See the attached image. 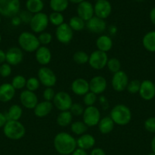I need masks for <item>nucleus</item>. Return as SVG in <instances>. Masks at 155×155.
I'll return each mask as SVG.
<instances>
[{
	"label": "nucleus",
	"mask_w": 155,
	"mask_h": 155,
	"mask_svg": "<svg viewBox=\"0 0 155 155\" xmlns=\"http://www.w3.org/2000/svg\"><path fill=\"white\" fill-rule=\"evenodd\" d=\"M53 145L59 154L69 155L77 148V140L69 133L62 132L55 136Z\"/></svg>",
	"instance_id": "nucleus-1"
},
{
	"label": "nucleus",
	"mask_w": 155,
	"mask_h": 155,
	"mask_svg": "<svg viewBox=\"0 0 155 155\" xmlns=\"http://www.w3.org/2000/svg\"><path fill=\"white\" fill-rule=\"evenodd\" d=\"M111 119L114 124L119 126L127 125L132 120V111L125 104H117L112 108L110 111Z\"/></svg>",
	"instance_id": "nucleus-2"
},
{
	"label": "nucleus",
	"mask_w": 155,
	"mask_h": 155,
	"mask_svg": "<svg viewBox=\"0 0 155 155\" xmlns=\"http://www.w3.org/2000/svg\"><path fill=\"white\" fill-rule=\"evenodd\" d=\"M3 133L11 140H19L24 136L26 130L20 121L8 120L3 127Z\"/></svg>",
	"instance_id": "nucleus-3"
},
{
	"label": "nucleus",
	"mask_w": 155,
	"mask_h": 155,
	"mask_svg": "<svg viewBox=\"0 0 155 155\" xmlns=\"http://www.w3.org/2000/svg\"><path fill=\"white\" fill-rule=\"evenodd\" d=\"M18 44L22 50L27 52L36 51L40 46L38 37L30 32H23L18 36Z\"/></svg>",
	"instance_id": "nucleus-4"
},
{
	"label": "nucleus",
	"mask_w": 155,
	"mask_h": 155,
	"mask_svg": "<svg viewBox=\"0 0 155 155\" xmlns=\"http://www.w3.org/2000/svg\"><path fill=\"white\" fill-rule=\"evenodd\" d=\"M20 0H0V15L14 18L19 12Z\"/></svg>",
	"instance_id": "nucleus-5"
},
{
	"label": "nucleus",
	"mask_w": 155,
	"mask_h": 155,
	"mask_svg": "<svg viewBox=\"0 0 155 155\" xmlns=\"http://www.w3.org/2000/svg\"><path fill=\"white\" fill-rule=\"evenodd\" d=\"M49 22V17L45 13L40 12L35 14L30 22V29L34 33H41L47 28Z\"/></svg>",
	"instance_id": "nucleus-6"
},
{
	"label": "nucleus",
	"mask_w": 155,
	"mask_h": 155,
	"mask_svg": "<svg viewBox=\"0 0 155 155\" xmlns=\"http://www.w3.org/2000/svg\"><path fill=\"white\" fill-rule=\"evenodd\" d=\"M53 101L55 107L60 111L69 110L73 104L71 95L63 91L56 93Z\"/></svg>",
	"instance_id": "nucleus-7"
},
{
	"label": "nucleus",
	"mask_w": 155,
	"mask_h": 155,
	"mask_svg": "<svg viewBox=\"0 0 155 155\" xmlns=\"http://www.w3.org/2000/svg\"><path fill=\"white\" fill-rule=\"evenodd\" d=\"M37 77L40 83L46 88L54 86L57 81L55 73L47 67H42L40 68L37 73Z\"/></svg>",
	"instance_id": "nucleus-8"
},
{
	"label": "nucleus",
	"mask_w": 155,
	"mask_h": 155,
	"mask_svg": "<svg viewBox=\"0 0 155 155\" xmlns=\"http://www.w3.org/2000/svg\"><path fill=\"white\" fill-rule=\"evenodd\" d=\"M108 60V55L106 52L96 50L90 54L88 63L93 69L101 70L106 66Z\"/></svg>",
	"instance_id": "nucleus-9"
},
{
	"label": "nucleus",
	"mask_w": 155,
	"mask_h": 155,
	"mask_svg": "<svg viewBox=\"0 0 155 155\" xmlns=\"http://www.w3.org/2000/svg\"><path fill=\"white\" fill-rule=\"evenodd\" d=\"M100 119V112L97 107L89 106L84 109L83 114V122L88 127L98 125Z\"/></svg>",
	"instance_id": "nucleus-10"
},
{
	"label": "nucleus",
	"mask_w": 155,
	"mask_h": 155,
	"mask_svg": "<svg viewBox=\"0 0 155 155\" xmlns=\"http://www.w3.org/2000/svg\"><path fill=\"white\" fill-rule=\"evenodd\" d=\"M111 84L114 90L116 92H123L126 90L129 84V77L126 73L123 71H119L113 74Z\"/></svg>",
	"instance_id": "nucleus-11"
},
{
	"label": "nucleus",
	"mask_w": 155,
	"mask_h": 155,
	"mask_svg": "<svg viewBox=\"0 0 155 155\" xmlns=\"http://www.w3.org/2000/svg\"><path fill=\"white\" fill-rule=\"evenodd\" d=\"M56 36L59 42L62 44H68L73 38V30L68 24L63 23L56 28Z\"/></svg>",
	"instance_id": "nucleus-12"
},
{
	"label": "nucleus",
	"mask_w": 155,
	"mask_h": 155,
	"mask_svg": "<svg viewBox=\"0 0 155 155\" xmlns=\"http://www.w3.org/2000/svg\"><path fill=\"white\" fill-rule=\"evenodd\" d=\"M94 9L95 16L104 20L110 15L112 6L108 0H99L96 2Z\"/></svg>",
	"instance_id": "nucleus-13"
},
{
	"label": "nucleus",
	"mask_w": 155,
	"mask_h": 155,
	"mask_svg": "<svg viewBox=\"0 0 155 155\" xmlns=\"http://www.w3.org/2000/svg\"><path fill=\"white\" fill-rule=\"evenodd\" d=\"M20 101L25 108L34 109L38 104V98L34 92L26 89L21 92L20 95Z\"/></svg>",
	"instance_id": "nucleus-14"
},
{
	"label": "nucleus",
	"mask_w": 155,
	"mask_h": 155,
	"mask_svg": "<svg viewBox=\"0 0 155 155\" xmlns=\"http://www.w3.org/2000/svg\"><path fill=\"white\" fill-rule=\"evenodd\" d=\"M6 61L11 66H16L22 62L24 58L22 49L18 47H12L5 52Z\"/></svg>",
	"instance_id": "nucleus-15"
},
{
	"label": "nucleus",
	"mask_w": 155,
	"mask_h": 155,
	"mask_svg": "<svg viewBox=\"0 0 155 155\" xmlns=\"http://www.w3.org/2000/svg\"><path fill=\"white\" fill-rule=\"evenodd\" d=\"M139 95L141 98L146 101L152 100L155 97L154 83L148 80H145L141 83Z\"/></svg>",
	"instance_id": "nucleus-16"
},
{
	"label": "nucleus",
	"mask_w": 155,
	"mask_h": 155,
	"mask_svg": "<svg viewBox=\"0 0 155 155\" xmlns=\"http://www.w3.org/2000/svg\"><path fill=\"white\" fill-rule=\"evenodd\" d=\"M78 16L81 18L83 21H88L94 17V6L91 2L84 1L78 4L77 8Z\"/></svg>",
	"instance_id": "nucleus-17"
},
{
	"label": "nucleus",
	"mask_w": 155,
	"mask_h": 155,
	"mask_svg": "<svg viewBox=\"0 0 155 155\" xmlns=\"http://www.w3.org/2000/svg\"><path fill=\"white\" fill-rule=\"evenodd\" d=\"M90 91L96 95H100L103 93L106 89L107 83L106 79L102 76L94 77L89 82Z\"/></svg>",
	"instance_id": "nucleus-18"
},
{
	"label": "nucleus",
	"mask_w": 155,
	"mask_h": 155,
	"mask_svg": "<svg viewBox=\"0 0 155 155\" xmlns=\"http://www.w3.org/2000/svg\"><path fill=\"white\" fill-rule=\"evenodd\" d=\"M85 25L90 32L94 33H101L106 29V24L104 20L96 16L87 21Z\"/></svg>",
	"instance_id": "nucleus-19"
},
{
	"label": "nucleus",
	"mask_w": 155,
	"mask_h": 155,
	"mask_svg": "<svg viewBox=\"0 0 155 155\" xmlns=\"http://www.w3.org/2000/svg\"><path fill=\"white\" fill-rule=\"evenodd\" d=\"M71 90L74 94L84 96L90 91L89 82L83 78H77L71 83Z\"/></svg>",
	"instance_id": "nucleus-20"
},
{
	"label": "nucleus",
	"mask_w": 155,
	"mask_h": 155,
	"mask_svg": "<svg viewBox=\"0 0 155 155\" xmlns=\"http://www.w3.org/2000/svg\"><path fill=\"white\" fill-rule=\"evenodd\" d=\"M15 89L11 83H5L0 86V101L9 102L15 95Z\"/></svg>",
	"instance_id": "nucleus-21"
},
{
	"label": "nucleus",
	"mask_w": 155,
	"mask_h": 155,
	"mask_svg": "<svg viewBox=\"0 0 155 155\" xmlns=\"http://www.w3.org/2000/svg\"><path fill=\"white\" fill-rule=\"evenodd\" d=\"M35 58L38 63L40 65H47L50 64L52 59V53L46 46H40L36 51Z\"/></svg>",
	"instance_id": "nucleus-22"
},
{
	"label": "nucleus",
	"mask_w": 155,
	"mask_h": 155,
	"mask_svg": "<svg viewBox=\"0 0 155 155\" xmlns=\"http://www.w3.org/2000/svg\"><path fill=\"white\" fill-rule=\"evenodd\" d=\"M53 104L51 101H43L41 102H38L35 108L33 109L35 116L37 117H46L53 110Z\"/></svg>",
	"instance_id": "nucleus-23"
},
{
	"label": "nucleus",
	"mask_w": 155,
	"mask_h": 155,
	"mask_svg": "<svg viewBox=\"0 0 155 155\" xmlns=\"http://www.w3.org/2000/svg\"><path fill=\"white\" fill-rule=\"evenodd\" d=\"M95 143V138L92 135L88 134V133L81 135L77 139V147H78V148H81V149L84 150V151L92 148Z\"/></svg>",
	"instance_id": "nucleus-24"
},
{
	"label": "nucleus",
	"mask_w": 155,
	"mask_h": 155,
	"mask_svg": "<svg viewBox=\"0 0 155 155\" xmlns=\"http://www.w3.org/2000/svg\"><path fill=\"white\" fill-rule=\"evenodd\" d=\"M96 45L97 47V50L106 53L112 48V40L109 36L102 35L97 38L96 41Z\"/></svg>",
	"instance_id": "nucleus-25"
},
{
	"label": "nucleus",
	"mask_w": 155,
	"mask_h": 155,
	"mask_svg": "<svg viewBox=\"0 0 155 155\" xmlns=\"http://www.w3.org/2000/svg\"><path fill=\"white\" fill-rule=\"evenodd\" d=\"M142 45L147 51L155 52V30L146 33L142 39Z\"/></svg>",
	"instance_id": "nucleus-26"
},
{
	"label": "nucleus",
	"mask_w": 155,
	"mask_h": 155,
	"mask_svg": "<svg viewBox=\"0 0 155 155\" xmlns=\"http://www.w3.org/2000/svg\"><path fill=\"white\" fill-rule=\"evenodd\" d=\"M115 124L110 117H105L100 119L98 124V128L102 134H108L113 130Z\"/></svg>",
	"instance_id": "nucleus-27"
},
{
	"label": "nucleus",
	"mask_w": 155,
	"mask_h": 155,
	"mask_svg": "<svg viewBox=\"0 0 155 155\" xmlns=\"http://www.w3.org/2000/svg\"><path fill=\"white\" fill-rule=\"evenodd\" d=\"M23 114V110L18 104H13L9 107L5 114L8 120H19Z\"/></svg>",
	"instance_id": "nucleus-28"
},
{
	"label": "nucleus",
	"mask_w": 155,
	"mask_h": 155,
	"mask_svg": "<svg viewBox=\"0 0 155 155\" xmlns=\"http://www.w3.org/2000/svg\"><path fill=\"white\" fill-rule=\"evenodd\" d=\"M44 4L43 0H27L26 8L27 10L31 14H37L42 12Z\"/></svg>",
	"instance_id": "nucleus-29"
},
{
	"label": "nucleus",
	"mask_w": 155,
	"mask_h": 155,
	"mask_svg": "<svg viewBox=\"0 0 155 155\" xmlns=\"http://www.w3.org/2000/svg\"><path fill=\"white\" fill-rule=\"evenodd\" d=\"M73 115L71 114L69 110L61 111V113L58 115L56 118V123L59 127H65L71 124Z\"/></svg>",
	"instance_id": "nucleus-30"
},
{
	"label": "nucleus",
	"mask_w": 155,
	"mask_h": 155,
	"mask_svg": "<svg viewBox=\"0 0 155 155\" xmlns=\"http://www.w3.org/2000/svg\"><path fill=\"white\" fill-rule=\"evenodd\" d=\"M50 6L53 12H62L68 6V0H50Z\"/></svg>",
	"instance_id": "nucleus-31"
},
{
	"label": "nucleus",
	"mask_w": 155,
	"mask_h": 155,
	"mask_svg": "<svg viewBox=\"0 0 155 155\" xmlns=\"http://www.w3.org/2000/svg\"><path fill=\"white\" fill-rule=\"evenodd\" d=\"M68 25L73 31H81L85 27L84 21L79 18L78 16H74L69 20Z\"/></svg>",
	"instance_id": "nucleus-32"
},
{
	"label": "nucleus",
	"mask_w": 155,
	"mask_h": 155,
	"mask_svg": "<svg viewBox=\"0 0 155 155\" xmlns=\"http://www.w3.org/2000/svg\"><path fill=\"white\" fill-rule=\"evenodd\" d=\"M88 126L82 121H75L71 124V130L74 134L81 136L88 130Z\"/></svg>",
	"instance_id": "nucleus-33"
},
{
	"label": "nucleus",
	"mask_w": 155,
	"mask_h": 155,
	"mask_svg": "<svg viewBox=\"0 0 155 155\" xmlns=\"http://www.w3.org/2000/svg\"><path fill=\"white\" fill-rule=\"evenodd\" d=\"M73 60L78 64H84L89 61V55L84 51H78L73 54Z\"/></svg>",
	"instance_id": "nucleus-34"
},
{
	"label": "nucleus",
	"mask_w": 155,
	"mask_h": 155,
	"mask_svg": "<svg viewBox=\"0 0 155 155\" xmlns=\"http://www.w3.org/2000/svg\"><path fill=\"white\" fill-rule=\"evenodd\" d=\"M49 21L53 25L59 27L64 23V17L60 12H53L49 16Z\"/></svg>",
	"instance_id": "nucleus-35"
},
{
	"label": "nucleus",
	"mask_w": 155,
	"mask_h": 155,
	"mask_svg": "<svg viewBox=\"0 0 155 155\" xmlns=\"http://www.w3.org/2000/svg\"><path fill=\"white\" fill-rule=\"evenodd\" d=\"M26 83H27V80H26L24 76L17 75L12 79L11 84L12 85V86L16 90V89H22L23 88L25 87Z\"/></svg>",
	"instance_id": "nucleus-36"
},
{
	"label": "nucleus",
	"mask_w": 155,
	"mask_h": 155,
	"mask_svg": "<svg viewBox=\"0 0 155 155\" xmlns=\"http://www.w3.org/2000/svg\"><path fill=\"white\" fill-rule=\"evenodd\" d=\"M106 67L112 74H115L118 71H121V63H120L119 60L116 58H112L109 59Z\"/></svg>",
	"instance_id": "nucleus-37"
},
{
	"label": "nucleus",
	"mask_w": 155,
	"mask_h": 155,
	"mask_svg": "<svg viewBox=\"0 0 155 155\" xmlns=\"http://www.w3.org/2000/svg\"><path fill=\"white\" fill-rule=\"evenodd\" d=\"M40 83L38 78L36 77H30L28 80H27V83H26V88L27 90L31 91V92H35L40 87Z\"/></svg>",
	"instance_id": "nucleus-38"
},
{
	"label": "nucleus",
	"mask_w": 155,
	"mask_h": 155,
	"mask_svg": "<svg viewBox=\"0 0 155 155\" xmlns=\"http://www.w3.org/2000/svg\"><path fill=\"white\" fill-rule=\"evenodd\" d=\"M140 86H141V82L138 80H133L132 81L129 82L127 89L128 92L131 94H136L139 92Z\"/></svg>",
	"instance_id": "nucleus-39"
},
{
	"label": "nucleus",
	"mask_w": 155,
	"mask_h": 155,
	"mask_svg": "<svg viewBox=\"0 0 155 155\" xmlns=\"http://www.w3.org/2000/svg\"><path fill=\"white\" fill-rule=\"evenodd\" d=\"M96 101H97V95L93 93V92H91V91H89L88 93L85 94V95H84L83 101L87 107H89V106H94V104H95Z\"/></svg>",
	"instance_id": "nucleus-40"
},
{
	"label": "nucleus",
	"mask_w": 155,
	"mask_h": 155,
	"mask_svg": "<svg viewBox=\"0 0 155 155\" xmlns=\"http://www.w3.org/2000/svg\"><path fill=\"white\" fill-rule=\"evenodd\" d=\"M69 111L74 116H81V115H83L84 108L83 105L79 103H73Z\"/></svg>",
	"instance_id": "nucleus-41"
},
{
	"label": "nucleus",
	"mask_w": 155,
	"mask_h": 155,
	"mask_svg": "<svg viewBox=\"0 0 155 155\" xmlns=\"http://www.w3.org/2000/svg\"><path fill=\"white\" fill-rule=\"evenodd\" d=\"M38 39H39L40 43L43 45L45 46L46 45H48L52 42L53 39V36L51 33H47V32H43L38 36Z\"/></svg>",
	"instance_id": "nucleus-42"
},
{
	"label": "nucleus",
	"mask_w": 155,
	"mask_h": 155,
	"mask_svg": "<svg viewBox=\"0 0 155 155\" xmlns=\"http://www.w3.org/2000/svg\"><path fill=\"white\" fill-rule=\"evenodd\" d=\"M144 128L147 132L155 133V117H149L144 121Z\"/></svg>",
	"instance_id": "nucleus-43"
},
{
	"label": "nucleus",
	"mask_w": 155,
	"mask_h": 155,
	"mask_svg": "<svg viewBox=\"0 0 155 155\" xmlns=\"http://www.w3.org/2000/svg\"><path fill=\"white\" fill-rule=\"evenodd\" d=\"M12 74V67L8 63H3L0 65V76L2 77H9Z\"/></svg>",
	"instance_id": "nucleus-44"
},
{
	"label": "nucleus",
	"mask_w": 155,
	"mask_h": 155,
	"mask_svg": "<svg viewBox=\"0 0 155 155\" xmlns=\"http://www.w3.org/2000/svg\"><path fill=\"white\" fill-rule=\"evenodd\" d=\"M43 98L45 99V101H53V98H54L56 93H55L54 90L52 89V87H48L46 88L45 90L43 91Z\"/></svg>",
	"instance_id": "nucleus-45"
},
{
	"label": "nucleus",
	"mask_w": 155,
	"mask_h": 155,
	"mask_svg": "<svg viewBox=\"0 0 155 155\" xmlns=\"http://www.w3.org/2000/svg\"><path fill=\"white\" fill-rule=\"evenodd\" d=\"M32 17H33L32 14L27 10L21 12V13L20 14L19 18L20 19H21V22L24 23V24H30V21H31L32 19Z\"/></svg>",
	"instance_id": "nucleus-46"
},
{
	"label": "nucleus",
	"mask_w": 155,
	"mask_h": 155,
	"mask_svg": "<svg viewBox=\"0 0 155 155\" xmlns=\"http://www.w3.org/2000/svg\"><path fill=\"white\" fill-rule=\"evenodd\" d=\"M90 155H106V153H105V151H103L102 148H94V149L91 151Z\"/></svg>",
	"instance_id": "nucleus-47"
},
{
	"label": "nucleus",
	"mask_w": 155,
	"mask_h": 155,
	"mask_svg": "<svg viewBox=\"0 0 155 155\" xmlns=\"http://www.w3.org/2000/svg\"><path fill=\"white\" fill-rule=\"evenodd\" d=\"M7 121L8 120H7V117H6L5 114H4L0 112V128H3L4 126L5 125Z\"/></svg>",
	"instance_id": "nucleus-48"
},
{
	"label": "nucleus",
	"mask_w": 155,
	"mask_h": 155,
	"mask_svg": "<svg viewBox=\"0 0 155 155\" xmlns=\"http://www.w3.org/2000/svg\"><path fill=\"white\" fill-rule=\"evenodd\" d=\"M71 155H88V153L86 152V151L78 148L74 150V151L71 154Z\"/></svg>",
	"instance_id": "nucleus-49"
},
{
	"label": "nucleus",
	"mask_w": 155,
	"mask_h": 155,
	"mask_svg": "<svg viewBox=\"0 0 155 155\" xmlns=\"http://www.w3.org/2000/svg\"><path fill=\"white\" fill-rule=\"evenodd\" d=\"M5 61H6L5 52L0 48V64H2Z\"/></svg>",
	"instance_id": "nucleus-50"
},
{
	"label": "nucleus",
	"mask_w": 155,
	"mask_h": 155,
	"mask_svg": "<svg viewBox=\"0 0 155 155\" xmlns=\"http://www.w3.org/2000/svg\"><path fill=\"white\" fill-rule=\"evenodd\" d=\"M150 20L151 23L155 25V7L150 10Z\"/></svg>",
	"instance_id": "nucleus-51"
},
{
	"label": "nucleus",
	"mask_w": 155,
	"mask_h": 155,
	"mask_svg": "<svg viewBox=\"0 0 155 155\" xmlns=\"http://www.w3.org/2000/svg\"><path fill=\"white\" fill-rule=\"evenodd\" d=\"M21 23V19H20L19 17L15 16L14 18H12V24L15 26H18Z\"/></svg>",
	"instance_id": "nucleus-52"
},
{
	"label": "nucleus",
	"mask_w": 155,
	"mask_h": 155,
	"mask_svg": "<svg viewBox=\"0 0 155 155\" xmlns=\"http://www.w3.org/2000/svg\"><path fill=\"white\" fill-rule=\"evenodd\" d=\"M150 147H151V150L153 153L155 154V136L152 139L151 142H150Z\"/></svg>",
	"instance_id": "nucleus-53"
},
{
	"label": "nucleus",
	"mask_w": 155,
	"mask_h": 155,
	"mask_svg": "<svg viewBox=\"0 0 155 155\" xmlns=\"http://www.w3.org/2000/svg\"><path fill=\"white\" fill-rule=\"evenodd\" d=\"M85 1V0H68V2H71L74 3V4H80L82 2Z\"/></svg>",
	"instance_id": "nucleus-54"
},
{
	"label": "nucleus",
	"mask_w": 155,
	"mask_h": 155,
	"mask_svg": "<svg viewBox=\"0 0 155 155\" xmlns=\"http://www.w3.org/2000/svg\"><path fill=\"white\" fill-rule=\"evenodd\" d=\"M147 155H155V154H154V153L152 152V153H150V154H148Z\"/></svg>",
	"instance_id": "nucleus-55"
},
{
	"label": "nucleus",
	"mask_w": 155,
	"mask_h": 155,
	"mask_svg": "<svg viewBox=\"0 0 155 155\" xmlns=\"http://www.w3.org/2000/svg\"><path fill=\"white\" fill-rule=\"evenodd\" d=\"M1 42H2V36L1 34H0V43H1Z\"/></svg>",
	"instance_id": "nucleus-56"
},
{
	"label": "nucleus",
	"mask_w": 155,
	"mask_h": 155,
	"mask_svg": "<svg viewBox=\"0 0 155 155\" xmlns=\"http://www.w3.org/2000/svg\"><path fill=\"white\" fill-rule=\"evenodd\" d=\"M1 21H2V19H1V15H0V24H1Z\"/></svg>",
	"instance_id": "nucleus-57"
},
{
	"label": "nucleus",
	"mask_w": 155,
	"mask_h": 155,
	"mask_svg": "<svg viewBox=\"0 0 155 155\" xmlns=\"http://www.w3.org/2000/svg\"><path fill=\"white\" fill-rule=\"evenodd\" d=\"M136 1H142V0H136Z\"/></svg>",
	"instance_id": "nucleus-58"
},
{
	"label": "nucleus",
	"mask_w": 155,
	"mask_h": 155,
	"mask_svg": "<svg viewBox=\"0 0 155 155\" xmlns=\"http://www.w3.org/2000/svg\"><path fill=\"white\" fill-rule=\"evenodd\" d=\"M94 1H96V2H97V1H99V0H94Z\"/></svg>",
	"instance_id": "nucleus-59"
},
{
	"label": "nucleus",
	"mask_w": 155,
	"mask_h": 155,
	"mask_svg": "<svg viewBox=\"0 0 155 155\" xmlns=\"http://www.w3.org/2000/svg\"><path fill=\"white\" fill-rule=\"evenodd\" d=\"M154 86H155V83H154Z\"/></svg>",
	"instance_id": "nucleus-60"
}]
</instances>
